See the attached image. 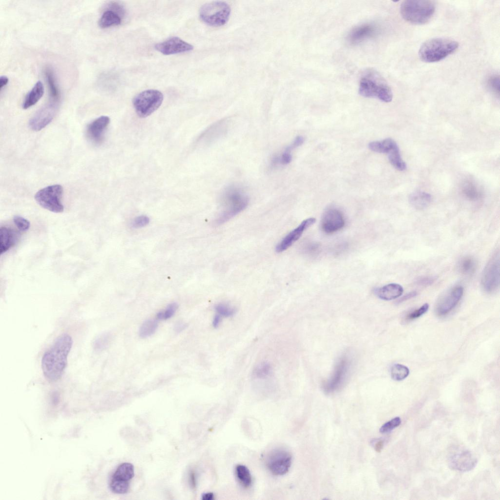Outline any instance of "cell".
Listing matches in <instances>:
<instances>
[{
    "label": "cell",
    "instance_id": "d6986e66",
    "mask_svg": "<svg viewBox=\"0 0 500 500\" xmlns=\"http://www.w3.org/2000/svg\"><path fill=\"white\" fill-rule=\"evenodd\" d=\"M377 28L374 24L366 23L353 28L347 37L349 42L357 44L376 35Z\"/></svg>",
    "mask_w": 500,
    "mask_h": 500
},
{
    "label": "cell",
    "instance_id": "ee69618b",
    "mask_svg": "<svg viewBox=\"0 0 500 500\" xmlns=\"http://www.w3.org/2000/svg\"><path fill=\"white\" fill-rule=\"evenodd\" d=\"M304 142V138L301 136H298L295 138L292 143L288 146L285 150L291 152L292 150L301 146Z\"/></svg>",
    "mask_w": 500,
    "mask_h": 500
},
{
    "label": "cell",
    "instance_id": "4316f807",
    "mask_svg": "<svg viewBox=\"0 0 500 500\" xmlns=\"http://www.w3.org/2000/svg\"><path fill=\"white\" fill-rule=\"evenodd\" d=\"M396 142L391 138H387L381 141L370 142L368 147L370 150L380 153H388L391 149L397 146Z\"/></svg>",
    "mask_w": 500,
    "mask_h": 500
},
{
    "label": "cell",
    "instance_id": "cb8c5ba5",
    "mask_svg": "<svg viewBox=\"0 0 500 500\" xmlns=\"http://www.w3.org/2000/svg\"><path fill=\"white\" fill-rule=\"evenodd\" d=\"M122 21L121 17L118 13L107 9L102 15L99 21V25L102 28L119 25Z\"/></svg>",
    "mask_w": 500,
    "mask_h": 500
},
{
    "label": "cell",
    "instance_id": "f546056e",
    "mask_svg": "<svg viewBox=\"0 0 500 500\" xmlns=\"http://www.w3.org/2000/svg\"><path fill=\"white\" fill-rule=\"evenodd\" d=\"M388 154L389 160L395 168L400 171L406 169V164L401 158L398 146L391 149Z\"/></svg>",
    "mask_w": 500,
    "mask_h": 500
},
{
    "label": "cell",
    "instance_id": "9a60e30c",
    "mask_svg": "<svg viewBox=\"0 0 500 500\" xmlns=\"http://www.w3.org/2000/svg\"><path fill=\"white\" fill-rule=\"evenodd\" d=\"M345 225L343 214L336 208L326 210L322 215L321 227L326 233H332L341 229Z\"/></svg>",
    "mask_w": 500,
    "mask_h": 500
},
{
    "label": "cell",
    "instance_id": "6da1fadb",
    "mask_svg": "<svg viewBox=\"0 0 500 500\" xmlns=\"http://www.w3.org/2000/svg\"><path fill=\"white\" fill-rule=\"evenodd\" d=\"M72 344L71 336L67 333H62L56 338L44 353L42 359V368L47 380L56 381L62 377Z\"/></svg>",
    "mask_w": 500,
    "mask_h": 500
},
{
    "label": "cell",
    "instance_id": "8992f818",
    "mask_svg": "<svg viewBox=\"0 0 500 500\" xmlns=\"http://www.w3.org/2000/svg\"><path fill=\"white\" fill-rule=\"evenodd\" d=\"M230 14L229 6L223 1H213L204 4L200 8L199 15L206 24L220 26L228 21Z\"/></svg>",
    "mask_w": 500,
    "mask_h": 500
},
{
    "label": "cell",
    "instance_id": "44dd1931",
    "mask_svg": "<svg viewBox=\"0 0 500 500\" xmlns=\"http://www.w3.org/2000/svg\"><path fill=\"white\" fill-rule=\"evenodd\" d=\"M403 292V287L397 283H390L375 290L376 296L384 300L396 299L400 296Z\"/></svg>",
    "mask_w": 500,
    "mask_h": 500
},
{
    "label": "cell",
    "instance_id": "484cf974",
    "mask_svg": "<svg viewBox=\"0 0 500 500\" xmlns=\"http://www.w3.org/2000/svg\"><path fill=\"white\" fill-rule=\"evenodd\" d=\"M44 74L48 85L50 101L58 102L60 98V93L53 71L51 69L47 67L45 69Z\"/></svg>",
    "mask_w": 500,
    "mask_h": 500
},
{
    "label": "cell",
    "instance_id": "5b68a950",
    "mask_svg": "<svg viewBox=\"0 0 500 500\" xmlns=\"http://www.w3.org/2000/svg\"><path fill=\"white\" fill-rule=\"evenodd\" d=\"M436 10L434 1L429 0H408L401 3L400 8L402 17L407 22L415 24L428 22Z\"/></svg>",
    "mask_w": 500,
    "mask_h": 500
},
{
    "label": "cell",
    "instance_id": "ab89813d",
    "mask_svg": "<svg viewBox=\"0 0 500 500\" xmlns=\"http://www.w3.org/2000/svg\"><path fill=\"white\" fill-rule=\"evenodd\" d=\"M13 222L19 230L25 231L29 229L30 223V222L24 217L15 215L13 217Z\"/></svg>",
    "mask_w": 500,
    "mask_h": 500
},
{
    "label": "cell",
    "instance_id": "7c38bea8",
    "mask_svg": "<svg viewBox=\"0 0 500 500\" xmlns=\"http://www.w3.org/2000/svg\"><path fill=\"white\" fill-rule=\"evenodd\" d=\"M58 108V102H50L40 108L29 122V127L38 131L47 126L53 120Z\"/></svg>",
    "mask_w": 500,
    "mask_h": 500
},
{
    "label": "cell",
    "instance_id": "bcb514c9",
    "mask_svg": "<svg viewBox=\"0 0 500 500\" xmlns=\"http://www.w3.org/2000/svg\"><path fill=\"white\" fill-rule=\"evenodd\" d=\"M417 292L416 291H413V292H409L407 294H406L404 295V296H403L402 297H401L397 301V303H402V302H403L404 301H406V300H407L408 299H411V298H413L414 297H415L417 295Z\"/></svg>",
    "mask_w": 500,
    "mask_h": 500
},
{
    "label": "cell",
    "instance_id": "8fae6325",
    "mask_svg": "<svg viewBox=\"0 0 500 500\" xmlns=\"http://www.w3.org/2000/svg\"><path fill=\"white\" fill-rule=\"evenodd\" d=\"M292 457L287 450L274 449L271 451L266 458V465L270 472L276 476L286 474L291 466Z\"/></svg>",
    "mask_w": 500,
    "mask_h": 500
},
{
    "label": "cell",
    "instance_id": "9c48e42d",
    "mask_svg": "<svg viewBox=\"0 0 500 500\" xmlns=\"http://www.w3.org/2000/svg\"><path fill=\"white\" fill-rule=\"evenodd\" d=\"M350 366V360L346 356L338 360L330 377L323 384V390L325 393L332 394L342 386L348 377Z\"/></svg>",
    "mask_w": 500,
    "mask_h": 500
},
{
    "label": "cell",
    "instance_id": "52a82bcc",
    "mask_svg": "<svg viewBox=\"0 0 500 500\" xmlns=\"http://www.w3.org/2000/svg\"><path fill=\"white\" fill-rule=\"evenodd\" d=\"M163 99V94L160 91L148 89L135 96L133 100V105L137 115L141 118H145L151 115L161 106Z\"/></svg>",
    "mask_w": 500,
    "mask_h": 500
},
{
    "label": "cell",
    "instance_id": "e0dca14e",
    "mask_svg": "<svg viewBox=\"0 0 500 500\" xmlns=\"http://www.w3.org/2000/svg\"><path fill=\"white\" fill-rule=\"evenodd\" d=\"M316 222L313 217L303 220L296 228L287 234L276 245L275 250L281 252L291 247L301 236L304 231Z\"/></svg>",
    "mask_w": 500,
    "mask_h": 500
},
{
    "label": "cell",
    "instance_id": "ba28073f",
    "mask_svg": "<svg viewBox=\"0 0 500 500\" xmlns=\"http://www.w3.org/2000/svg\"><path fill=\"white\" fill-rule=\"evenodd\" d=\"M62 187L56 184L40 189L34 197L37 203L42 208L54 213H61L64 210L62 203Z\"/></svg>",
    "mask_w": 500,
    "mask_h": 500
},
{
    "label": "cell",
    "instance_id": "8d00e7d4",
    "mask_svg": "<svg viewBox=\"0 0 500 500\" xmlns=\"http://www.w3.org/2000/svg\"><path fill=\"white\" fill-rule=\"evenodd\" d=\"M111 338V335L109 333L102 334L95 340L94 344V348L98 351L104 350L108 345Z\"/></svg>",
    "mask_w": 500,
    "mask_h": 500
},
{
    "label": "cell",
    "instance_id": "681fc988",
    "mask_svg": "<svg viewBox=\"0 0 500 500\" xmlns=\"http://www.w3.org/2000/svg\"><path fill=\"white\" fill-rule=\"evenodd\" d=\"M189 481L190 483L192 488H195L196 485V480L195 475L194 472L191 471L189 475Z\"/></svg>",
    "mask_w": 500,
    "mask_h": 500
},
{
    "label": "cell",
    "instance_id": "d6a6232c",
    "mask_svg": "<svg viewBox=\"0 0 500 500\" xmlns=\"http://www.w3.org/2000/svg\"><path fill=\"white\" fill-rule=\"evenodd\" d=\"M409 374L408 368L400 364H394L391 369V377L395 381H401L406 378Z\"/></svg>",
    "mask_w": 500,
    "mask_h": 500
},
{
    "label": "cell",
    "instance_id": "7bdbcfd3",
    "mask_svg": "<svg viewBox=\"0 0 500 500\" xmlns=\"http://www.w3.org/2000/svg\"><path fill=\"white\" fill-rule=\"evenodd\" d=\"M436 278V277L433 276H422L417 279L416 283L419 286H429L435 281Z\"/></svg>",
    "mask_w": 500,
    "mask_h": 500
},
{
    "label": "cell",
    "instance_id": "c3c4849f",
    "mask_svg": "<svg viewBox=\"0 0 500 500\" xmlns=\"http://www.w3.org/2000/svg\"><path fill=\"white\" fill-rule=\"evenodd\" d=\"M186 324L183 322H178L175 325L174 329L175 331L178 333L184 330L186 328Z\"/></svg>",
    "mask_w": 500,
    "mask_h": 500
},
{
    "label": "cell",
    "instance_id": "603a6c76",
    "mask_svg": "<svg viewBox=\"0 0 500 500\" xmlns=\"http://www.w3.org/2000/svg\"><path fill=\"white\" fill-rule=\"evenodd\" d=\"M432 201L431 195L423 191H416L409 197L411 205L417 209H423L428 207Z\"/></svg>",
    "mask_w": 500,
    "mask_h": 500
},
{
    "label": "cell",
    "instance_id": "836d02e7",
    "mask_svg": "<svg viewBox=\"0 0 500 500\" xmlns=\"http://www.w3.org/2000/svg\"><path fill=\"white\" fill-rule=\"evenodd\" d=\"M109 487L113 493L124 494L126 493L129 490V482L111 478Z\"/></svg>",
    "mask_w": 500,
    "mask_h": 500
},
{
    "label": "cell",
    "instance_id": "ffe728a7",
    "mask_svg": "<svg viewBox=\"0 0 500 500\" xmlns=\"http://www.w3.org/2000/svg\"><path fill=\"white\" fill-rule=\"evenodd\" d=\"M20 238L19 233L6 227L0 229V253L1 255L14 246Z\"/></svg>",
    "mask_w": 500,
    "mask_h": 500
},
{
    "label": "cell",
    "instance_id": "5bb4252c",
    "mask_svg": "<svg viewBox=\"0 0 500 500\" xmlns=\"http://www.w3.org/2000/svg\"><path fill=\"white\" fill-rule=\"evenodd\" d=\"M463 293L461 286H456L447 292L438 300L436 307L438 315L443 316L449 313L459 301Z\"/></svg>",
    "mask_w": 500,
    "mask_h": 500
},
{
    "label": "cell",
    "instance_id": "1f68e13d",
    "mask_svg": "<svg viewBox=\"0 0 500 500\" xmlns=\"http://www.w3.org/2000/svg\"><path fill=\"white\" fill-rule=\"evenodd\" d=\"M272 373V367L269 363L263 361L256 365L252 372V376L257 379H265Z\"/></svg>",
    "mask_w": 500,
    "mask_h": 500
},
{
    "label": "cell",
    "instance_id": "30bf717a",
    "mask_svg": "<svg viewBox=\"0 0 500 500\" xmlns=\"http://www.w3.org/2000/svg\"><path fill=\"white\" fill-rule=\"evenodd\" d=\"M500 252L496 251L484 267L481 277V285L487 293L496 292L500 286Z\"/></svg>",
    "mask_w": 500,
    "mask_h": 500
},
{
    "label": "cell",
    "instance_id": "816d5d0a",
    "mask_svg": "<svg viewBox=\"0 0 500 500\" xmlns=\"http://www.w3.org/2000/svg\"><path fill=\"white\" fill-rule=\"evenodd\" d=\"M221 321H222V318H221L217 315L215 314V315H214V316L213 317V321H212V325H213V326L214 328H217L219 326Z\"/></svg>",
    "mask_w": 500,
    "mask_h": 500
},
{
    "label": "cell",
    "instance_id": "74e56055",
    "mask_svg": "<svg viewBox=\"0 0 500 500\" xmlns=\"http://www.w3.org/2000/svg\"><path fill=\"white\" fill-rule=\"evenodd\" d=\"M401 422L400 418L396 417L383 424L379 429L381 433H387L400 425Z\"/></svg>",
    "mask_w": 500,
    "mask_h": 500
},
{
    "label": "cell",
    "instance_id": "e575fe53",
    "mask_svg": "<svg viewBox=\"0 0 500 500\" xmlns=\"http://www.w3.org/2000/svg\"><path fill=\"white\" fill-rule=\"evenodd\" d=\"M216 312L215 314L219 316L221 318L229 317L233 316L235 312V309L231 307L229 305L225 303H219L214 307Z\"/></svg>",
    "mask_w": 500,
    "mask_h": 500
},
{
    "label": "cell",
    "instance_id": "f35d334b",
    "mask_svg": "<svg viewBox=\"0 0 500 500\" xmlns=\"http://www.w3.org/2000/svg\"><path fill=\"white\" fill-rule=\"evenodd\" d=\"M487 86L493 93L499 95L500 93V77L499 75H494L489 77L487 81Z\"/></svg>",
    "mask_w": 500,
    "mask_h": 500
},
{
    "label": "cell",
    "instance_id": "f907efd6",
    "mask_svg": "<svg viewBox=\"0 0 500 500\" xmlns=\"http://www.w3.org/2000/svg\"><path fill=\"white\" fill-rule=\"evenodd\" d=\"M8 78L6 76L3 75L0 77V89L1 90L2 87L6 85L8 83Z\"/></svg>",
    "mask_w": 500,
    "mask_h": 500
},
{
    "label": "cell",
    "instance_id": "d590c367",
    "mask_svg": "<svg viewBox=\"0 0 500 500\" xmlns=\"http://www.w3.org/2000/svg\"><path fill=\"white\" fill-rule=\"evenodd\" d=\"M178 308V305L176 303L168 304L165 309L157 313V318L159 320H167L170 318L175 313Z\"/></svg>",
    "mask_w": 500,
    "mask_h": 500
},
{
    "label": "cell",
    "instance_id": "3957f363",
    "mask_svg": "<svg viewBox=\"0 0 500 500\" xmlns=\"http://www.w3.org/2000/svg\"><path fill=\"white\" fill-rule=\"evenodd\" d=\"M358 92L364 97H375L385 103L391 102L393 97L392 89L384 78L371 69L365 71L361 75Z\"/></svg>",
    "mask_w": 500,
    "mask_h": 500
},
{
    "label": "cell",
    "instance_id": "60d3db41",
    "mask_svg": "<svg viewBox=\"0 0 500 500\" xmlns=\"http://www.w3.org/2000/svg\"><path fill=\"white\" fill-rule=\"evenodd\" d=\"M429 309V305L428 303L424 304L419 308L415 310L412 312L411 313L408 314L406 319L409 320H412L417 318L423 314L427 312Z\"/></svg>",
    "mask_w": 500,
    "mask_h": 500
},
{
    "label": "cell",
    "instance_id": "ac0fdd59",
    "mask_svg": "<svg viewBox=\"0 0 500 500\" xmlns=\"http://www.w3.org/2000/svg\"><path fill=\"white\" fill-rule=\"evenodd\" d=\"M109 123L110 118L106 116H100L91 122L86 127V134L88 139L94 144L101 143Z\"/></svg>",
    "mask_w": 500,
    "mask_h": 500
},
{
    "label": "cell",
    "instance_id": "7dc6e473",
    "mask_svg": "<svg viewBox=\"0 0 500 500\" xmlns=\"http://www.w3.org/2000/svg\"><path fill=\"white\" fill-rule=\"evenodd\" d=\"M373 445H374V448L376 451L379 452L382 449L383 446V441L377 439L373 441Z\"/></svg>",
    "mask_w": 500,
    "mask_h": 500
},
{
    "label": "cell",
    "instance_id": "d4e9b609",
    "mask_svg": "<svg viewBox=\"0 0 500 500\" xmlns=\"http://www.w3.org/2000/svg\"><path fill=\"white\" fill-rule=\"evenodd\" d=\"M134 476V469L133 464L128 462H124L118 466L111 478L129 482Z\"/></svg>",
    "mask_w": 500,
    "mask_h": 500
},
{
    "label": "cell",
    "instance_id": "f1b7e54d",
    "mask_svg": "<svg viewBox=\"0 0 500 500\" xmlns=\"http://www.w3.org/2000/svg\"><path fill=\"white\" fill-rule=\"evenodd\" d=\"M457 267L460 273L463 275H468L475 272L477 263L475 259L472 257L464 256L459 260Z\"/></svg>",
    "mask_w": 500,
    "mask_h": 500
},
{
    "label": "cell",
    "instance_id": "f6af8a7d",
    "mask_svg": "<svg viewBox=\"0 0 500 500\" xmlns=\"http://www.w3.org/2000/svg\"><path fill=\"white\" fill-rule=\"evenodd\" d=\"M278 158L279 164L286 165L291 162L292 157L290 152L285 150L282 155L280 157H278Z\"/></svg>",
    "mask_w": 500,
    "mask_h": 500
},
{
    "label": "cell",
    "instance_id": "b9f144b4",
    "mask_svg": "<svg viewBox=\"0 0 500 500\" xmlns=\"http://www.w3.org/2000/svg\"><path fill=\"white\" fill-rule=\"evenodd\" d=\"M149 222V218L146 215H142L135 218L132 225L134 228H139L146 226Z\"/></svg>",
    "mask_w": 500,
    "mask_h": 500
},
{
    "label": "cell",
    "instance_id": "4dcf8cb0",
    "mask_svg": "<svg viewBox=\"0 0 500 500\" xmlns=\"http://www.w3.org/2000/svg\"><path fill=\"white\" fill-rule=\"evenodd\" d=\"M158 326V322L154 319H147L141 325L139 334L141 338H146L155 333Z\"/></svg>",
    "mask_w": 500,
    "mask_h": 500
},
{
    "label": "cell",
    "instance_id": "2e32d148",
    "mask_svg": "<svg viewBox=\"0 0 500 500\" xmlns=\"http://www.w3.org/2000/svg\"><path fill=\"white\" fill-rule=\"evenodd\" d=\"M155 49L163 54L168 55L188 52L193 46L177 37H172L155 45Z\"/></svg>",
    "mask_w": 500,
    "mask_h": 500
},
{
    "label": "cell",
    "instance_id": "7a4b0ae2",
    "mask_svg": "<svg viewBox=\"0 0 500 500\" xmlns=\"http://www.w3.org/2000/svg\"><path fill=\"white\" fill-rule=\"evenodd\" d=\"M249 201L248 196L240 187L236 186L227 187L221 196V209L215 223L219 225L227 222L244 210Z\"/></svg>",
    "mask_w": 500,
    "mask_h": 500
},
{
    "label": "cell",
    "instance_id": "7402d4cb",
    "mask_svg": "<svg viewBox=\"0 0 500 500\" xmlns=\"http://www.w3.org/2000/svg\"><path fill=\"white\" fill-rule=\"evenodd\" d=\"M43 93V85L40 81H38L25 97L22 108L26 109L35 104L42 98Z\"/></svg>",
    "mask_w": 500,
    "mask_h": 500
},
{
    "label": "cell",
    "instance_id": "4fadbf2b",
    "mask_svg": "<svg viewBox=\"0 0 500 500\" xmlns=\"http://www.w3.org/2000/svg\"><path fill=\"white\" fill-rule=\"evenodd\" d=\"M448 462L449 467L452 469L466 472L476 467L478 460L472 452L466 450L459 451L451 455Z\"/></svg>",
    "mask_w": 500,
    "mask_h": 500
},
{
    "label": "cell",
    "instance_id": "277c9868",
    "mask_svg": "<svg viewBox=\"0 0 500 500\" xmlns=\"http://www.w3.org/2000/svg\"><path fill=\"white\" fill-rule=\"evenodd\" d=\"M458 42L445 38H435L427 40L418 50L420 59L426 62L441 61L455 52L458 48Z\"/></svg>",
    "mask_w": 500,
    "mask_h": 500
},
{
    "label": "cell",
    "instance_id": "83f0119b",
    "mask_svg": "<svg viewBox=\"0 0 500 500\" xmlns=\"http://www.w3.org/2000/svg\"><path fill=\"white\" fill-rule=\"evenodd\" d=\"M235 476L239 482L245 488L249 487L252 483V477L249 469L245 465L238 464L235 468Z\"/></svg>",
    "mask_w": 500,
    "mask_h": 500
},
{
    "label": "cell",
    "instance_id": "f5cc1de1",
    "mask_svg": "<svg viewBox=\"0 0 500 500\" xmlns=\"http://www.w3.org/2000/svg\"><path fill=\"white\" fill-rule=\"evenodd\" d=\"M214 498V495L211 492L204 493L202 496V500H212Z\"/></svg>",
    "mask_w": 500,
    "mask_h": 500
}]
</instances>
